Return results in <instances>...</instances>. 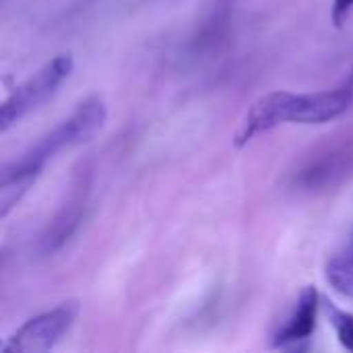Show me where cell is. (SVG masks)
I'll return each instance as SVG.
<instances>
[{
	"label": "cell",
	"mask_w": 353,
	"mask_h": 353,
	"mask_svg": "<svg viewBox=\"0 0 353 353\" xmlns=\"http://www.w3.org/2000/svg\"><path fill=\"white\" fill-rule=\"evenodd\" d=\"M105 118H108V112L99 97L85 99L66 120H62L54 130L41 137L29 151H25L19 159L10 161L8 168L41 172L43 165L62 149H70V147L91 141L103 128Z\"/></svg>",
	"instance_id": "obj_1"
},
{
	"label": "cell",
	"mask_w": 353,
	"mask_h": 353,
	"mask_svg": "<svg viewBox=\"0 0 353 353\" xmlns=\"http://www.w3.org/2000/svg\"><path fill=\"white\" fill-rule=\"evenodd\" d=\"M72 56L60 54L46 62L35 74H31L25 83L14 87V91L4 99L0 110V128L6 132L12 124L25 118L29 112L37 110L43 101H48L58 87L70 77L72 72Z\"/></svg>",
	"instance_id": "obj_2"
},
{
	"label": "cell",
	"mask_w": 353,
	"mask_h": 353,
	"mask_svg": "<svg viewBox=\"0 0 353 353\" xmlns=\"http://www.w3.org/2000/svg\"><path fill=\"white\" fill-rule=\"evenodd\" d=\"M79 312L81 304L77 300H66L43 314L29 319L8 337L2 350L17 353L48 352L70 331Z\"/></svg>",
	"instance_id": "obj_3"
},
{
	"label": "cell",
	"mask_w": 353,
	"mask_h": 353,
	"mask_svg": "<svg viewBox=\"0 0 353 353\" xmlns=\"http://www.w3.org/2000/svg\"><path fill=\"white\" fill-rule=\"evenodd\" d=\"M353 105V70L333 89L316 93L283 91V120L294 124H325L343 116Z\"/></svg>",
	"instance_id": "obj_4"
},
{
	"label": "cell",
	"mask_w": 353,
	"mask_h": 353,
	"mask_svg": "<svg viewBox=\"0 0 353 353\" xmlns=\"http://www.w3.org/2000/svg\"><path fill=\"white\" fill-rule=\"evenodd\" d=\"M89 194H91V170L83 168L72 178V188H70L68 201L60 207L52 225L48 228V232L41 238V250L46 254L60 250L72 238V234L79 230L85 209H87Z\"/></svg>",
	"instance_id": "obj_5"
},
{
	"label": "cell",
	"mask_w": 353,
	"mask_h": 353,
	"mask_svg": "<svg viewBox=\"0 0 353 353\" xmlns=\"http://www.w3.org/2000/svg\"><path fill=\"white\" fill-rule=\"evenodd\" d=\"M353 174V149H337L302 170L298 184L304 190H329Z\"/></svg>",
	"instance_id": "obj_6"
},
{
	"label": "cell",
	"mask_w": 353,
	"mask_h": 353,
	"mask_svg": "<svg viewBox=\"0 0 353 353\" xmlns=\"http://www.w3.org/2000/svg\"><path fill=\"white\" fill-rule=\"evenodd\" d=\"M316 314H319V292L308 285L300 294L288 321L273 335V345L290 347V345L310 339V335L316 329Z\"/></svg>",
	"instance_id": "obj_7"
},
{
	"label": "cell",
	"mask_w": 353,
	"mask_h": 353,
	"mask_svg": "<svg viewBox=\"0 0 353 353\" xmlns=\"http://www.w3.org/2000/svg\"><path fill=\"white\" fill-rule=\"evenodd\" d=\"M41 172L12 170L4 165L2 170V186H0V215L6 217L8 211L23 199V194L35 184Z\"/></svg>",
	"instance_id": "obj_8"
},
{
	"label": "cell",
	"mask_w": 353,
	"mask_h": 353,
	"mask_svg": "<svg viewBox=\"0 0 353 353\" xmlns=\"http://www.w3.org/2000/svg\"><path fill=\"white\" fill-rule=\"evenodd\" d=\"M325 273L335 292L353 298V252H341L329 259Z\"/></svg>",
	"instance_id": "obj_9"
},
{
	"label": "cell",
	"mask_w": 353,
	"mask_h": 353,
	"mask_svg": "<svg viewBox=\"0 0 353 353\" xmlns=\"http://www.w3.org/2000/svg\"><path fill=\"white\" fill-rule=\"evenodd\" d=\"M325 308H327V312H329L331 325L335 327V333H337V337H339V343H341L345 350L353 352V314L339 310L337 306H333V304H329V302L325 304Z\"/></svg>",
	"instance_id": "obj_10"
},
{
	"label": "cell",
	"mask_w": 353,
	"mask_h": 353,
	"mask_svg": "<svg viewBox=\"0 0 353 353\" xmlns=\"http://www.w3.org/2000/svg\"><path fill=\"white\" fill-rule=\"evenodd\" d=\"M353 8V0H335L333 2V21L337 27L343 25V21L347 19L350 10Z\"/></svg>",
	"instance_id": "obj_11"
}]
</instances>
